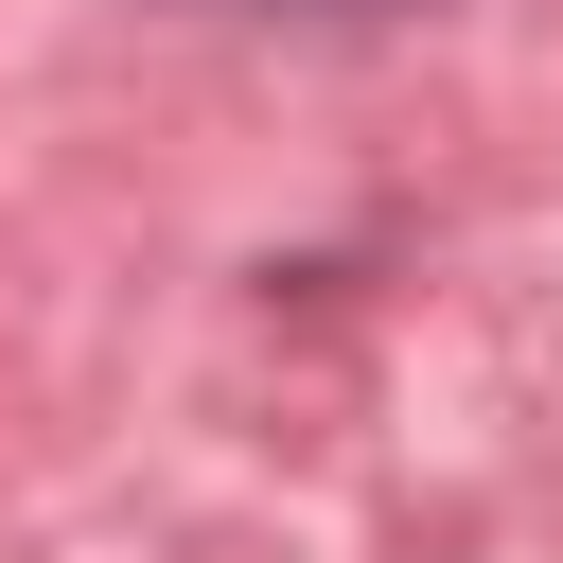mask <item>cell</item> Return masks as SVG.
I'll return each mask as SVG.
<instances>
[{
	"label": "cell",
	"instance_id": "6da1fadb",
	"mask_svg": "<svg viewBox=\"0 0 563 563\" xmlns=\"http://www.w3.org/2000/svg\"><path fill=\"white\" fill-rule=\"evenodd\" d=\"M352 18H369V0H352Z\"/></svg>",
	"mask_w": 563,
	"mask_h": 563
}]
</instances>
